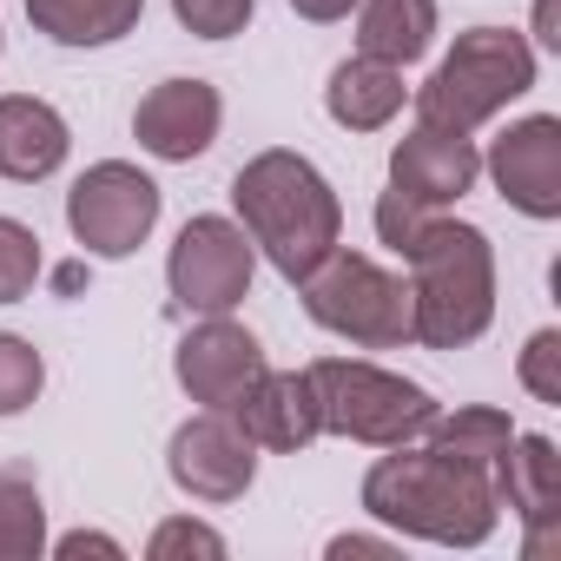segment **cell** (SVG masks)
<instances>
[{
    "instance_id": "obj_1",
    "label": "cell",
    "mask_w": 561,
    "mask_h": 561,
    "mask_svg": "<svg viewBox=\"0 0 561 561\" xmlns=\"http://www.w3.org/2000/svg\"><path fill=\"white\" fill-rule=\"evenodd\" d=\"M364 515L436 548H482L502 522V502L482 469L443 456L436 443H397L364 469Z\"/></svg>"
},
{
    "instance_id": "obj_2",
    "label": "cell",
    "mask_w": 561,
    "mask_h": 561,
    "mask_svg": "<svg viewBox=\"0 0 561 561\" xmlns=\"http://www.w3.org/2000/svg\"><path fill=\"white\" fill-rule=\"evenodd\" d=\"M231 211H238L244 238L271 257V271L285 277V285H298L305 271H318L344 244V198L291 146H271V152L238 165Z\"/></svg>"
},
{
    "instance_id": "obj_3",
    "label": "cell",
    "mask_w": 561,
    "mask_h": 561,
    "mask_svg": "<svg viewBox=\"0 0 561 561\" xmlns=\"http://www.w3.org/2000/svg\"><path fill=\"white\" fill-rule=\"evenodd\" d=\"M397 257L410 264V318L423 351H469L495 324V244L482 225L430 211Z\"/></svg>"
},
{
    "instance_id": "obj_4",
    "label": "cell",
    "mask_w": 561,
    "mask_h": 561,
    "mask_svg": "<svg viewBox=\"0 0 561 561\" xmlns=\"http://www.w3.org/2000/svg\"><path fill=\"white\" fill-rule=\"evenodd\" d=\"M522 93H535V47L515 27H469L416 87V126L476 133Z\"/></svg>"
},
{
    "instance_id": "obj_5",
    "label": "cell",
    "mask_w": 561,
    "mask_h": 561,
    "mask_svg": "<svg viewBox=\"0 0 561 561\" xmlns=\"http://www.w3.org/2000/svg\"><path fill=\"white\" fill-rule=\"evenodd\" d=\"M298 298H305V318L357 351H403L416 344V318H410V277L383 271L377 257L364 251H331L318 271L298 277Z\"/></svg>"
},
{
    "instance_id": "obj_6",
    "label": "cell",
    "mask_w": 561,
    "mask_h": 561,
    "mask_svg": "<svg viewBox=\"0 0 561 561\" xmlns=\"http://www.w3.org/2000/svg\"><path fill=\"white\" fill-rule=\"evenodd\" d=\"M311 390H318L324 430L344 443L397 449V443H423L436 423V397L423 383H410L383 364H364V357H318Z\"/></svg>"
},
{
    "instance_id": "obj_7",
    "label": "cell",
    "mask_w": 561,
    "mask_h": 561,
    "mask_svg": "<svg viewBox=\"0 0 561 561\" xmlns=\"http://www.w3.org/2000/svg\"><path fill=\"white\" fill-rule=\"evenodd\" d=\"M251 271H257V244L244 238V225L218 218V211H198L172 238L165 285H172V305L185 318H231L251 298Z\"/></svg>"
},
{
    "instance_id": "obj_8",
    "label": "cell",
    "mask_w": 561,
    "mask_h": 561,
    "mask_svg": "<svg viewBox=\"0 0 561 561\" xmlns=\"http://www.w3.org/2000/svg\"><path fill=\"white\" fill-rule=\"evenodd\" d=\"M159 205L165 192L152 185V172H139L133 159H100L67 192V231L87 257H133L152 238Z\"/></svg>"
},
{
    "instance_id": "obj_9",
    "label": "cell",
    "mask_w": 561,
    "mask_h": 561,
    "mask_svg": "<svg viewBox=\"0 0 561 561\" xmlns=\"http://www.w3.org/2000/svg\"><path fill=\"white\" fill-rule=\"evenodd\" d=\"M165 476L192 502H238L257 482V443L231 423V410H198L165 443Z\"/></svg>"
},
{
    "instance_id": "obj_10",
    "label": "cell",
    "mask_w": 561,
    "mask_h": 561,
    "mask_svg": "<svg viewBox=\"0 0 561 561\" xmlns=\"http://www.w3.org/2000/svg\"><path fill=\"white\" fill-rule=\"evenodd\" d=\"M489 185L535 225L561 218V119L554 113H528L508 133H495V146L482 152Z\"/></svg>"
},
{
    "instance_id": "obj_11",
    "label": "cell",
    "mask_w": 561,
    "mask_h": 561,
    "mask_svg": "<svg viewBox=\"0 0 561 561\" xmlns=\"http://www.w3.org/2000/svg\"><path fill=\"white\" fill-rule=\"evenodd\" d=\"M257 370H264V344L231 318H198L172 351V377L198 410H231L257 383Z\"/></svg>"
},
{
    "instance_id": "obj_12",
    "label": "cell",
    "mask_w": 561,
    "mask_h": 561,
    "mask_svg": "<svg viewBox=\"0 0 561 561\" xmlns=\"http://www.w3.org/2000/svg\"><path fill=\"white\" fill-rule=\"evenodd\" d=\"M225 126V100L211 80H159L139 106H133V139L139 152L165 159V165H192L218 146Z\"/></svg>"
},
{
    "instance_id": "obj_13",
    "label": "cell",
    "mask_w": 561,
    "mask_h": 561,
    "mask_svg": "<svg viewBox=\"0 0 561 561\" xmlns=\"http://www.w3.org/2000/svg\"><path fill=\"white\" fill-rule=\"evenodd\" d=\"M482 179V152H476V133H443V126H416L390 146V185L430 211L443 205H462Z\"/></svg>"
},
{
    "instance_id": "obj_14",
    "label": "cell",
    "mask_w": 561,
    "mask_h": 561,
    "mask_svg": "<svg viewBox=\"0 0 561 561\" xmlns=\"http://www.w3.org/2000/svg\"><path fill=\"white\" fill-rule=\"evenodd\" d=\"M231 423L271 449V456H298L324 436V416H318V390H311V370H257V383L231 403Z\"/></svg>"
},
{
    "instance_id": "obj_15",
    "label": "cell",
    "mask_w": 561,
    "mask_h": 561,
    "mask_svg": "<svg viewBox=\"0 0 561 561\" xmlns=\"http://www.w3.org/2000/svg\"><path fill=\"white\" fill-rule=\"evenodd\" d=\"M495 502H508V515L528 528V554H548L561 535V449L554 436H522L502 449L495 462Z\"/></svg>"
},
{
    "instance_id": "obj_16",
    "label": "cell",
    "mask_w": 561,
    "mask_h": 561,
    "mask_svg": "<svg viewBox=\"0 0 561 561\" xmlns=\"http://www.w3.org/2000/svg\"><path fill=\"white\" fill-rule=\"evenodd\" d=\"M73 133L60 119V106L34 100V93H0V179L14 185H41L67 165Z\"/></svg>"
},
{
    "instance_id": "obj_17",
    "label": "cell",
    "mask_w": 561,
    "mask_h": 561,
    "mask_svg": "<svg viewBox=\"0 0 561 561\" xmlns=\"http://www.w3.org/2000/svg\"><path fill=\"white\" fill-rule=\"evenodd\" d=\"M410 87H403V67H383L370 54H351L331 87H324V113L344 126V133H383L397 113H403Z\"/></svg>"
},
{
    "instance_id": "obj_18",
    "label": "cell",
    "mask_w": 561,
    "mask_h": 561,
    "mask_svg": "<svg viewBox=\"0 0 561 561\" xmlns=\"http://www.w3.org/2000/svg\"><path fill=\"white\" fill-rule=\"evenodd\" d=\"M436 47V0H357V54L416 67Z\"/></svg>"
},
{
    "instance_id": "obj_19",
    "label": "cell",
    "mask_w": 561,
    "mask_h": 561,
    "mask_svg": "<svg viewBox=\"0 0 561 561\" xmlns=\"http://www.w3.org/2000/svg\"><path fill=\"white\" fill-rule=\"evenodd\" d=\"M146 0H27L34 34H47L54 47H113L139 27Z\"/></svg>"
},
{
    "instance_id": "obj_20",
    "label": "cell",
    "mask_w": 561,
    "mask_h": 561,
    "mask_svg": "<svg viewBox=\"0 0 561 561\" xmlns=\"http://www.w3.org/2000/svg\"><path fill=\"white\" fill-rule=\"evenodd\" d=\"M423 443H436L443 456H456V462H469V469H482V476L495 482V462H502V449L515 443V423H508V410H489V403L436 410V423H430Z\"/></svg>"
},
{
    "instance_id": "obj_21",
    "label": "cell",
    "mask_w": 561,
    "mask_h": 561,
    "mask_svg": "<svg viewBox=\"0 0 561 561\" xmlns=\"http://www.w3.org/2000/svg\"><path fill=\"white\" fill-rule=\"evenodd\" d=\"M47 554V502L34 476H0V561H41Z\"/></svg>"
},
{
    "instance_id": "obj_22",
    "label": "cell",
    "mask_w": 561,
    "mask_h": 561,
    "mask_svg": "<svg viewBox=\"0 0 561 561\" xmlns=\"http://www.w3.org/2000/svg\"><path fill=\"white\" fill-rule=\"evenodd\" d=\"M41 390H47V357H41L27 337L0 331V416L34 410V403H41Z\"/></svg>"
},
{
    "instance_id": "obj_23",
    "label": "cell",
    "mask_w": 561,
    "mask_h": 561,
    "mask_svg": "<svg viewBox=\"0 0 561 561\" xmlns=\"http://www.w3.org/2000/svg\"><path fill=\"white\" fill-rule=\"evenodd\" d=\"M41 277V238L21 218H0V305H21Z\"/></svg>"
},
{
    "instance_id": "obj_24",
    "label": "cell",
    "mask_w": 561,
    "mask_h": 561,
    "mask_svg": "<svg viewBox=\"0 0 561 561\" xmlns=\"http://www.w3.org/2000/svg\"><path fill=\"white\" fill-rule=\"evenodd\" d=\"M515 377H522V390H528L535 403L561 410V331H554V324H548V331H535V337L522 344Z\"/></svg>"
},
{
    "instance_id": "obj_25",
    "label": "cell",
    "mask_w": 561,
    "mask_h": 561,
    "mask_svg": "<svg viewBox=\"0 0 561 561\" xmlns=\"http://www.w3.org/2000/svg\"><path fill=\"white\" fill-rule=\"evenodd\" d=\"M146 554L152 561H225V535L211 528V522H192V515H172V522H159L152 528V541H146Z\"/></svg>"
},
{
    "instance_id": "obj_26",
    "label": "cell",
    "mask_w": 561,
    "mask_h": 561,
    "mask_svg": "<svg viewBox=\"0 0 561 561\" xmlns=\"http://www.w3.org/2000/svg\"><path fill=\"white\" fill-rule=\"evenodd\" d=\"M172 14H179V27L198 34V41H231V34L251 27L257 0H172Z\"/></svg>"
},
{
    "instance_id": "obj_27",
    "label": "cell",
    "mask_w": 561,
    "mask_h": 561,
    "mask_svg": "<svg viewBox=\"0 0 561 561\" xmlns=\"http://www.w3.org/2000/svg\"><path fill=\"white\" fill-rule=\"evenodd\" d=\"M423 218H430V205H416V198H403L397 185H390V192L377 198V238H383L390 251H403V244L416 238V225H423Z\"/></svg>"
},
{
    "instance_id": "obj_28",
    "label": "cell",
    "mask_w": 561,
    "mask_h": 561,
    "mask_svg": "<svg viewBox=\"0 0 561 561\" xmlns=\"http://www.w3.org/2000/svg\"><path fill=\"white\" fill-rule=\"evenodd\" d=\"M60 561H80V554H106V561H119L126 548L113 541V535H100V528H73V535H60V541H47Z\"/></svg>"
},
{
    "instance_id": "obj_29",
    "label": "cell",
    "mask_w": 561,
    "mask_h": 561,
    "mask_svg": "<svg viewBox=\"0 0 561 561\" xmlns=\"http://www.w3.org/2000/svg\"><path fill=\"white\" fill-rule=\"evenodd\" d=\"M324 554H331V561H351V554H397V541H390V535H331Z\"/></svg>"
},
{
    "instance_id": "obj_30",
    "label": "cell",
    "mask_w": 561,
    "mask_h": 561,
    "mask_svg": "<svg viewBox=\"0 0 561 561\" xmlns=\"http://www.w3.org/2000/svg\"><path fill=\"white\" fill-rule=\"evenodd\" d=\"M291 14H298V21H318V27H331V21H351V14H357V0H291Z\"/></svg>"
},
{
    "instance_id": "obj_31",
    "label": "cell",
    "mask_w": 561,
    "mask_h": 561,
    "mask_svg": "<svg viewBox=\"0 0 561 561\" xmlns=\"http://www.w3.org/2000/svg\"><path fill=\"white\" fill-rule=\"evenodd\" d=\"M535 41L548 54H561V34H554V0H535Z\"/></svg>"
},
{
    "instance_id": "obj_32",
    "label": "cell",
    "mask_w": 561,
    "mask_h": 561,
    "mask_svg": "<svg viewBox=\"0 0 561 561\" xmlns=\"http://www.w3.org/2000/svg\"><path fill=\"white\" fill-rule=\"evenodd\" d=\"M0 47H8V34H0Z\"/></svg>"
}]
</instances>
